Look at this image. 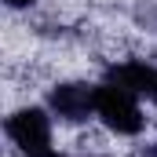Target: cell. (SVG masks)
<instances>
[{
	"instance_id": "277c9868",
	"label": "cell",
	"mask_w": 157,
	"mask_h": 157,
	"mask_svg": "<svg viewBox=\"0 0 157 157\" xmlns=\"http://www.w3.org/2000/svg\"><path fill=\"white\" fill-rule=\"evenodd\" d=\"M106 80H113V84H121V88L135 91L139 99H150V102L157 106V66H146V62H139V59H128V62L110 66Z\"/></svg>"
},
{
	"instance_id": "8992f818",
	"label": "cell",
	"mask_w": 157,
	"mask_h": 157,
	"mask_svg": "<svg viewBox=\"0 0 157 157\" xmlns=\"http://www.w3.org/2000/svg\"><path fill=\"white\" fill-rule=\"evenodd\" d=\"M51 157H59V154H51Z\"/></svg>"
},
{
	"instance_id": "5b68a950",
	"label": "cell",
	"mask_w": 157,
	"mask_h": 157,
	"mask_svg": "<svg viewBox=\"0 0 157 157\" xmlns=\"http://www.w3.org/2000/svg\"><path fill=\"white\" fill-rule=\"evenodd\" d=\"M37 0H7V7H33Z\"/></svg>"
},
{
	"instance_id": "6da1fadb",
	"label": "cell",
	"mask_w": 157,
	"mask_h": 157,
	"mask_svg": "<svg viewBox=\"0 0 157 157\" xmlns=\"http://www.w3.org/2000/svg\"><path fill=\"white\" fill-rule=\"evenodd\" d=\"M95 117L102 121L110 132L117 135H139L143 132V110H139V95L121 88L113 80L99 84V106H95Z\"/></svg>"
},
{
	"instance_id": "7a4b0ae2",
	"label": "cell",
	"mask_w": 157,
	"mask_h": 157,
	"mask_svg": "<svg viewBox=\"0 0 157 157\" xmlns=\"http://www.w3.org/2000/svg\"><path fill=\"white\" fill-rule=\"evenodd\" d=\"M7 139L22 157H51V121L40 106H22L7 117Z\"/></svg>"
},
{
	"instance_id": "3957f363",
	"label": "cell",
	"mask_w": 157,
	"mask_h": 157,
	"mask_svg": "<svg viewBox=\"0 0 157 157\" xmlns=\"http://www.w3.org/2000/svg\"><path fill=\"white\" fill-rule=\"evenodd\" d=\"M48 106L59 121H80L95 117V106H99V88L95 84H80V80H66V84H55L51 95H48Z\"/></svg>"
}]
</instances>
